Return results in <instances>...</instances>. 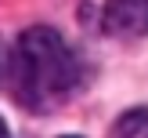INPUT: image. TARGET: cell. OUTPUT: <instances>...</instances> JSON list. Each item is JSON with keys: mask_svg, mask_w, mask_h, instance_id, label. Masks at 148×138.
Wrapping results in <instances>:
<instances>
[{"mask_svg": "<svg viewBox=\"0 0 148 138\" xmlns=\"http://www.w3.org/2000/svg\"><path fill=\"white\" fill-rule=\"evenodd\" d=\"M105 29L116 36H145L148 33V0H105Z\"/></svg>", "mask_w": 148, "mask_h": 138, "instance_id": "cell-1", "label": "cell"}, {"mask_svg": "<svg viewBox=\"0 0 148 138\" xmlns=\"http://www.w3.org/2000/svg\"><path fill=\"white\" fill-rule=\"evenodd\" d=\"M116 138H148V109H130L116 120Z\"/></svg>", "mask_w": 148, "mask_h": 138, "instance_id": "cell-2", "label": "cell"}, {"mask_svg": "<svg viewBox=\"0 0 148 138\" xmlns=\"http://www.w3.org/2000/svg\"><path fill=\"white\" fill-rule=\"evenodd\" d=\"M0 138H11V135H7V123H4V120H0Z\"/></svg>", "mask_w": 148, "mask_h": 138, "instance_id": "cell-3", "label": "cell"}, {"mask_svg": "<svg viewBox=\"0 0 148 138\" xmlns=\"http://www.w3.org/2000/svg\"><path fill=\"white\" fill-rule=\"evenodd\" d=\"M65 138H79V135H65Z\"/></svg>", "mask_w": 148, "mask_h": 138, "instance_id": "cell-4", "label": "cell"}]
</instances>
